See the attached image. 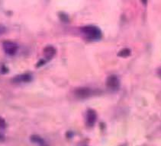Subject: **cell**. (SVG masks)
<instances>
[{"label":"cell","instance_id":"obj_9","mask_svg":"<svg viewBox=\"0 0 161 146\" xmlns=\"http://www.w3.org/2000/svg\"><path fill=\"white\" fill-rule=\"evenodd\" d=\"M31 139H32V142H36V143H37V144H43V143H44V140H42V138H41L39 136H32Z\"/></svg>","mask_w":161,"mask_h":146},{"label":"cell","instance_id":"obj_10","mask_svg":"<svg viewBox=\"0 0 161 146\" xmlns=\"http://www.w3.org/2000/svg\"><path fill=\"white\" fill-rule=\"evenodd\" d=\"M6 127V123H5V121L3 120L2 117H0V129H4Z\"/></svg>","mask_w":161,"mask_h":146},{"label":"cell","instance_id":"obj_7","mask_svg":"<svg viewBox=\"0 0 161 146\" xmlns=\"http://www.w3.org/2000/svg\"><path fill=\"white\" fill-rule=\"evenodd\" d=\"M55 53H56V50H55L54 47H51V46H48V47L44 48V55L47 60H51L54 56Z\"/></svg>","mask_w":161,"mask_h":146},{"label":"cell","instance_id":"obj_8","mask_svg":"<svg viewBox=\"0 0 161 146\" xmlns=\"http://www.w3.org/2000/svg\"><path fill=\"white\" fill-rule=\"evenodd\" d=\"M118 55H119V56H121V57H127V56H129L130 55V49H128V48L122 49L121 50H120V52L118 53Z\"/></svg>","mask_w":161,"mask_h":146},{"label":"cell","instance_id":"obj_11","mask_svg":"<svg viewBox=\"0 0 161 146\" xmlns=\"http://www.w3.org/2000/svg\"><path fill=\"white\" fill-rule=\"evenodd\" d=\"M5 31H6V28H5V26L0 24V35L3 34Z\"/></svg>","mask_w":161,"mask_h":146},{"label":"cell","instance_id":"obj_2","mask_svg":"<svg viewBox=\"0 0 161 146\" xmlns=\"http://www.w3.org/2000/svg\"><path fill=\"white\" fill-rule=\"evenodd\" d=\"M95 92L92 89H90L89 88H77L74 91L75 95L76 97H77L78 98H87V97H90V96L93 95Z\"/></svg>","mask_w":161,"mask_h":146},{"label":"cell","instance_id":"obj_3","mask_svg":"<svg viewBox=\"0 0 161 146\" xmlns=\"http://www.w3.org/2000/svg\"><path fill=\"white\" fill-rule=\"evenodd\" d=\"M3 49H4L5 53H7L9 56H13L17 53L19 47L15 43L8 40V41H5L3 43Z\"/></svg>","mask_w":161,"mask_h":146},{"label":"cell","instance_id":"obj_5","mask_svg":"<svg viewBox=\"0 0 161 146\" xmlns=\"http://www.w3.org/2000/svg\"><path fill=\"white\" fill-rule=\"evenodd\" d=\"M106 85L111 90H118L120 85L119 78L116 77L115 76H109L108 79H107Z\"/></svg>","mask_w":161,"mask_h":146},{"label":"cell","instance_id":"obj_1","mask_svg":"<svg viewBox=\"0 0 161 146\" xmlns=\"http://www.w3.org/2000/svg\"><path fill=\"white\" fill-rule=\"evenodd\" d=\"M81 32L87 40L91 41L99 40L103 37V33L98 27L94 25H86L82 27Z\"/></svg>","mask_w":161,"mask_h":146},{"label":"cell","instance_id":"obj_12","mask_svg":"<svg viewBox=\"0 0 161 146\" xmlns=\"http://www.w3.org/2000/svg\"><path fill=\"white\" fill-rule=\"evenodd\" d=\"M3 139H4V137L2 136V134H0V141H2Z\"/></svg>","mask_w":161,"mask_h":146},{"label":"cell","instance_id":"obj_6","mask_svg":"<svg viewBox=\"0 0 161 146\" xmlns=\"http://www.w3.org/2000/svg\"><path fill=\"white\" fill-rule=\"evenodd\" d=\"M32 79V76L30 74H21L16 76L12 79V81L14 83H24V82H29Z\"/></svg>","mask_w":161,"mask_h":146},{"label":"cell","instance_id":"obj_4","mask_svg":"<svg viewBox=\"0 0 161 146\" xmlns=\"http://www.w3.org/2000/svg\"><path fill=\"white\" fill-rule=\"evenodd\" d=\"M97 120V114L96 111L93 110H88L86 115V124L88 126H93Z\"/></svg>","mask_w":161,"mask_h":146}]
</instances>
